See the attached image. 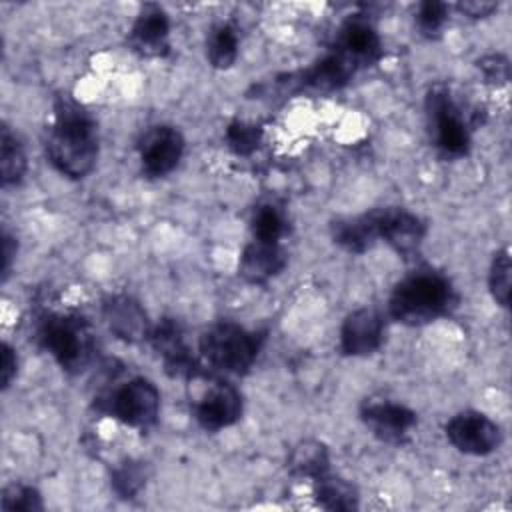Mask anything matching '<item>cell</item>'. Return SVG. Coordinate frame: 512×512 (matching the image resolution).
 <instances>
[{
	"label": "cell",
	"mask_w": 512,
	"mask_h": 512,
	"mask_svg": "<svg viewBox=\"0 0 512 512\" xmlns=\"http://www.w3.org/2000/svg\"><path fill=\"white\" fill-rule=\"evenodd\" d=\"M112 488L120 498H134L146 484L144 462L126 460L112 472Z\"/></svg>",
	"instance_id": "cb8c5ba5"
},
{
	"label": "cell",
	"mask_w": 512,
	"mask_h": 512,
	"mask_svg": "<svg viewBox=\"0 0 512 512\" xmlns=\"http://www.w3.org/2000/svg\"><path fill=\"white\" fill-rule=\"evenodd\" d=\"M488 286L492 292V298L500 306H508L510 302V252L508 248H502L494 254L490 272H488Z\"/></svg>",
	"instance_id": "4316f807"
},
{
	"label": "cell",
	"mask_w": 512,
	"mask_h": 512,
	"mask_svg": "<svg viewBox=\"0 0 512 512\" xmlns=\"http://www.w3.org/2000/svg\"><path fill=\"white\" fill-rule=\"evenodd\" d=\"M354 74L356 70L338 52L332 50L310 68L288 76V80H280V84L288 86V92H300V90L332 92L346 86Z\"/></svg>",
	"instance_id": "9a60e30c"
},
{
	"label": "cell",
	"mask_w": 512,
	"mask_h": 512,
	"mask_svg": "<svg viewBox=\"0 0 512 512\" xmlns=\"http://www.w3.org/2000/svg\"><path fill=\"white\" fill-rule=\"evenodd\" d=\"M152 348L158 352V356L164 362V368L170 376L176 378H198L202 374V368L188 348L184 340L182 324L174 318H164L160 324H156L150 332Z\"/></svg>",
	"instance_id": "30bf717a"
},
{
	"label": "cell",
	"mask_w": 512,
	"mask_h": 512,
	"mask_svg": "<svg viewBox=\"0 0 512 512\" xmlns=\"http://www.w3.org/2000/svg\"><path fill=\"white\" fill-rule=\"evenodd\" d=\"M334 52H338L356 72L376 64L382 56V42L376 28L366 18H348L336 36Z\"/></svg>",
	"instance_id": "7c38bea8"
},
{
	"label": "cell",
	"mask_w": 512,
	"mask_h": 512,
	"mask_svg": "<svg viewBox=\"0 0 512 512\" xmlns=\"http://www.w3.org/2000/svg\"><path fill=\"white\" fill-rule=\"evenodd\" d=\"M478 70L482 72L484 80L496 86H502L510 78V66L508 60L502 54H488L478 60Z\"/></svg>",
	"instance_id": "f546056e"
},
{
	"label": "cell",
	"mask_w": 512,
	"mask_h": 512,
	"mask_svg": "<svg viewBox=\"0 0 512 512\" xmlns=\"http://www.w3.org/2000/svg\"><path fill=\"white\" fill-rule=\"evenodd\" d=\"M384 322L378 310L358 308L346 316L340 328V350L346 356H368L382 344Z\"/></svg>",
	"instance_id": "2e32d148"
},
{
	"label": "cell",
	"mask_w": 512,
	"mask_h": 512,
	"mask_svg": "<svg viewBox=\"0 0 512 512\" xmlns=\"http://www.w3.org/2000/svg\"><path fill=\"white\" fill-rule=\"evenodd\" d=\"M316 502L326 510H354L358 508V490L344 478L324 474L314 480Z\"/></svg>",
	"instance_id": "44dd1931"
},
{
	"label": "cell",
	"mask_w": 512,
	"mask_h": 512,
	"mask_svg": "<svg viewBox=\"0 0 512 512\" xmlns=\"http://www.w3.org/2000/svg\"><path fill=\"white\" fill-rule=\"evenodd\" d=\"M0 174L4 186L18 184L26 174V154L16 134L4 124L0 138Z\"/></svg>",
	"instance_id": "603a6c76"
},
{
	"label": "cell",
	"mask_w": 512,
	"mask_h": 512,
	"mask_svg": "<svg viewBox=\"0 0 512 512\" xmlns=\"http://www.w3.org/2000/svg\"><path fill=\"white\" fill-rule=\"evenodd\" d=\"M264 336L234 322H218L200 336L202 358L228 374H246L254 364Z\"/></svg>",
	"instance_id": "277c9868"
},
{
	"label": "cell",
	"mask_w": 512,
	"mask_h": 512,
	"mask_svg": "<svg viewBox=\"0 0 512 512\" xmlns=\"http://www.w3.org/2000/svg\"><path fill=\"white\" fill-rule=\"evenodd\" d=\"M288 258L278 242L252 240L240 254V276L250 284H264L278 276Z\"/></svg>",
	"instance_id": "ac0fdd59"
},
{
	"label": "cell",
	"mask_w": 512,
	"mask_h": 512,
	"mask_svg": "<svg viewBox=\"0 0 512 512\" xmlns=\"http://www.w3.org/2000/svg\"><path fill=\"white\" fill-rule=\"evenodd\" d=\"M102 316L110 332L128 344L150 338L152 326L142 304L128 294H112L102 304Z\"/></svg>",
	"instance_id": "5bb4252c"
},
{
	"label": "cell",
	"mask_w": 512,
	"mask_h": 512,
	"mask_svg": "<svg viewBox=\"0 0 512 512\" xmlns=\"http://www.w3.org/2000/svg\"><path fill=\"white\" fill-rule=\"evenodd\" d=\"M456 304L450 280L432 268H422L402 278L388 300L390 316L406 326H422L444 314Z\"/></svg>",
	"instance_id": "7a4b0ae2"
},
{
	"label": "cell",
	"mask_w": 512,
	"mask_h": 512,
	"mask_svg": "<svg viewBox=\"0 0 512 512\" xmlns=\"http://www.w3.org/2000/svg\"><path fill=\"white\" fill-rule=\"evenodd\" d=\"M16 370H18V356L14 352V348L4 342L2 344V388H8L12 378L16 376Z\"/></svg>",
	"instance_id": "4dcf8cb0"
},
{
	"label": "cell",
	"mask_w": 512,
	"mask_h": 512,
	"mask_svg": "<svg viewBox=\"0 0 512 512\" xmlns=\"http://www.w3.org/2000/svg\"><path fill=\"white\" fill-rule=\"evenodd\" d=\"M138 154L142 170L148 176H166L176 168L184 154V136L178 128L168 124L152 126L142 134L138 142Z\"/></svg>",
	"instance_id": "9c48e42d"
},
{
	"label": "cell",
	"mask_w": 512,
	"mask_h": 512,
	"mask_svg": "<svg viewBox=\"0 0 512 512\" xmlns=\"http://www.w3.org/2000/svg\"><path fill=\"white\" fill-rule=\"evenodd\" d=\"M330 454L318 440H300L288 454V470L296 478L318 480L328 474Z\"/></svg>",
	"instance_id": "ffe728a7"
},
{
	"label": "cell",
	"mask_w": 512,
	"mask_h": 512,
	"mask_svg": "<svg viewBox=\"0 0 512 512\" xmlns=\"http://www.w3.org/2000/svg\"><path fill=\"white\" fill-rule=\"evenodd\" d=\"M332 238L338 246H342L344 250L354 252V254H362V252L370 250L380 240L374 210L334 222Z\"/></svg>",
	"instance_id": "d6986e66"
},
{
	"label": "cell",
	"mask_w": 512,
	"mask_h": 512,
	"mask_svg": "<svg viewBox=\"0 0 512 512\" xmlns=\"http://www.w3.org/2000/svg\"><path fill=\"white\" fill-rule=\"evenodd\" d=\"M42 496L36 488L26 484H10L2 492L4 512H38L42 510Z\"/></svg>",
	"instance_id": "83f0119b"
},
{
	"label": "cell",
	"mask_w": 512,
	"mask_h": 512,
	"mask_svg": "<svg viewBox=\"0 0 512 512\" xmlns=\"http://www.w3.org/2000/svg\"><path fill=\"white\" fill-rule=\"evenodd\" d=\"M366 428L382 442L400 444L416 426V412L388 398H366L360 406Z\"/></svg>",
	"instance_id": "ba28073f"
},
{
	"label": "cell",
	"mask_w": 512,
	"mask_h": 512,
	"mask_svg": "<svg viewBox=\"0 0 512 512\" xmlns=\"http://www.w3.org/2000/svg\"><path fill=\"white\" fill-rule=\"evenodd\" d=\"M374 214L380 240L404 258L418 252L426 234V222L420 216L398 206L376 208Z\"/></svg>",
	"instance_id": "8fae6325"
},
{
	"label": "cell",
	"mask_w": 512,
	"mask_h": 512,
	"mask_svg": "<svg viewBox=\"0 0 512 512\" xmlns=\"http://www.w3.org/2000/svg\"><path fill=\"white\" fill-rule=\"evenodd\" d=\"M42 346L70 374L82 372L94 354L90 324L78 314H48L38 328Z\"/></svg>",
	"instance_id": "3957f363"
},
{
	"label": "cell",
	"mask_w": 512,
	"mask_h": 512,
	"mask_svg": "<svg viewBox=\"0 0 512 512\" xmlns=\"http://www.w3.org/2000/svg\"><path fill=\"white\" fill-rule=\"evenodd\" d=\"M242 416V394L228 382H214L194 404V418L204 430H222Z\"/></svg>",
	"instance_id": "4fadbf2b"
},
{
	"label": "cell",
	"mask_w": 512,
	"mask_h": 512,
	"mask_svg": "<svg viewBox=\"0 0 512 512\" xmlns=\"http://www.w3.org/2000/svg\"><path fill=\"white\" fill-rule=\"evenodd\" d=\"M52 166L68 178L88 176L98 158V134L92 116L70 96H60L54 106V124L46 140Z\"/></svg>",
	"instance_id": "6da1fadb"
},
{
	"label": "cell",
	"mask_w": 512,
	"mask_h": 512,
	"mask_svg": "<svg viewBox=\"0 0 512 512\" xmlns=\"http://www.w3.org/2000/svg\"><path fill=\"white\" fill-rule=\"evenodd\" d=\"M260 140H262V128L252 122L234 120L226 128V144L238 156H250L252 152H256L260 146Z\"/></svg>",
	"instance_id": "484cf974"
},
{
	"label": "cell",
	"mask_w": 512,
	"mask_h": 512,
	"mask_svg": "<svg viewBox=\"0 0 512 512\" xmlns=\"http://www.w3.org/2000/svg\"><path fill=\"white\" fill-rule=\"evenodd\" d=\"M448 20V4L438 0H426L416 10V24L424 36H436Z\"/></svg>",
	"instance_id": "f1b7e54d"
},
{
	"label": "cell",
	"mask_w": 512,
	"mask_h": 512,
	"mask_svg": "<svg viewBox=\"0 0 512 512\" xmlns=\"http://www.w3.org/2000/svg\"><path fill=\"white\" fill-rule=\"evenodd\" d=\"M106 410L122 424L146 430L158 420L160 392L150 380L132 378L108 394Z\"/></svg>",
	"instance_id": "8992f818"
},
{
	"label": "cell",
	"mask_w": 512,
	"mask_h": 512,
	"mask_svg": "<svg viewBox=\"0 0 512 512\" xmlns=\"http://www.w3.org/2000/svg\"><path fill=\"white\" fill-rule=\"evenodd\" d=\"M448 442L462 454L486 456L500 446V426L486 414L464 410L452 416L446 424Z\"/></svg>",
	"instance_id": "52a82bcc"
},
{
	"label": "cell",
	"mask_w": 512,
	"mask_h": 512,
	"mask_svg": "<svg viewBox=\"0 0 512 512\" xmlns=\"http://www.w3.org/2000/svg\"><path fill=\"white\" fill-rule=\"evenodd\" d=\"M284 230H286V220L276 206L264 204L254 212V216H252L254 240L278 242L282 238Z\"/></svg>",
	"instance_id": "d4e9b609"
},
{
	"label": "cell",
	"mask_w": 512,
	"mask_h": 512,
	"mask_svg": "<svg viewBox=\"0 0 512 512\" xmlns=\"http://www.w3.org/2000/svg\"><path fill=\"white\" fill-rule=\"evenodd\" d=\"M496 8H498V4L490 2V0H470V2H460L458 4V10L464 12L466 16H470V18L490 16Z\"/></svg>",
	"instance_id": "1f68e13d"
},
{
	"label": "cell",
	"mask_w": 512,
	"mask_h": 512,
	"mask_svg": "<svg viewBox=\"0 0 512 512\" xmlns=\"http://www.w3.org/2000/svg\"><path fill=\"white\" fill-rule=\"evenodd\" d=\"M170 18L158 4H144L130 30V44L142 56H164L168 52Z\"/></svg>",
	"instance_id": "e0dca14e"
},
{
	"label": "cell",
	"mask_w": 512,
	"mask_h": 512,
	"mask_svg": "<svg viewBox=\"0 0 512 512\" xmlns=\"http://www.w3.org/2000/svg\"><path fill=\"white\" fill-rule=\"evenodd\" d=\"M206 56L208 62L218 70H226L236 62L238 30L230 22H222L216 28H212L206 40Z\"/></svg>",
	"instance_id": "7402d4cb"
},
{
	"label": "cell",
	"mask_w": 512,
	"mask_h": 512,
	"mask_svg": "<svg viewBox=\"0 0 512 512\" xmlns=\"http://www.w3.org/2000/svg\"><path fill=\"white\" fill-rule=\"evenodd\" d=\"M426 118L438 152L446 158H462L470 150L468 124L452 94L434 86L426 96Z\"/></svg>",
	"instance_id": "5b68a950"
},
{
	"label": "cell",
	"mask_w": 512,
	"mask_h": 512,
	"mask_svg": "<svg viewBox=\"0 0 512 512\" xmlns=\"http://www.w3.org/2000/svg\"><path fill=\"white\" fill-rule=\"evenodd\" d=\"M16 256V240L4 232L2 234V276L6 278L8 272H10V266H12V260Z\"/></svg>",
	"instance_id": "d6a6232c"
}]
</instances>
